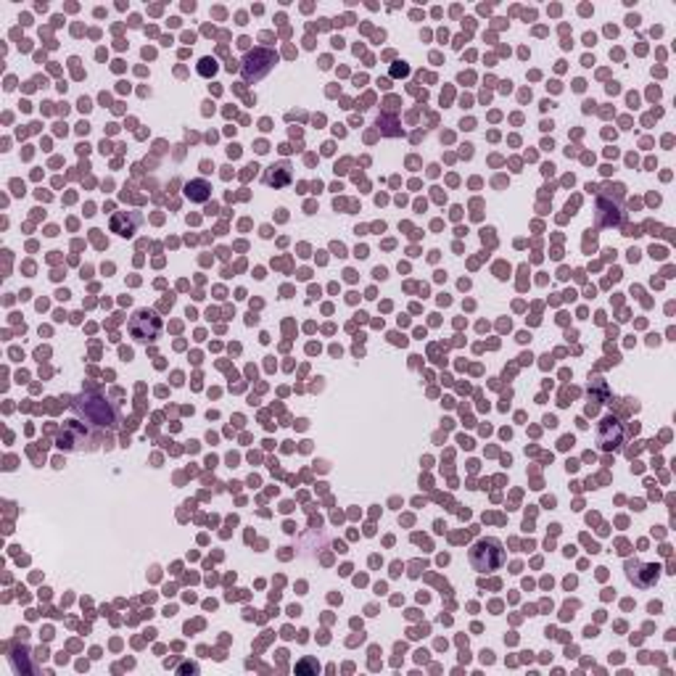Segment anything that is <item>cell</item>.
<instances>
[{
    "mask_svg": "<svg viewBox=\"0 0 676 676\" xmlns=\"http://www.w3.org/2000/svg\"><path fill=\"white\" fill-rule=\"evenodd\" d=\"M74 409L85 418V420L95 423V425H101V428H114L116 423H119V415H116V409L103 399V396L98 394H82L74 399Z\"/></svg>",
    "mask_w": 676,
    "mask_h": 676,
    "instance_id": "1",
    "label": "cell"
},
{
    "mask_svg": "<svg viewBox=\"0 0 676 676\" xmlns=\"http://www.w3.org/2000/svg\"><path fill=\"white\" fill-rule=\"evenodd\" d=\"M272 64H275V56H272L269 51L249 53V58H246V64H243V79H246V82H251V79L265 77Z\"/></svg>",
    "mask_w": 676,
    "mask_h": 676,
    "instance_id": "4",
    "label": "cell"
},
{
    "mask_svg": "<svg viewBox=\"0 0 676 676\" xmlns=\"http://www.w3.org/2000/svg\"><path fill=\"white\" fill-rule=\"evenodd\" d=\"M185 196L191 201H196V204H204V201H209V196H212V185L206 180H191L185 185Z\"/></svg>",
    "mask_w": 676,
    "mask_h": 676,
    "instance_id": "6",
    "label": "cell"
},
{
    "mask_svg": "<svg viewBox=\"0 0 676 676\" xmlns=\"http://www.w3.org/2000/svg\"><path fill=\"white\" fill-rule=\"evenodd\" d=\"M505 560V549L499 539H478L471 547V565L475 571H497Z\"/></svg>",
    "mask_w": 676,
    "mask_h": 676,
    "instance_id": "2",
    "label": "cell"
},
{
    "mask_svg": "<svg viewBox=\"0 0 676 676\" xmlns=\"http://www.w3.org/2000/svg\"><path fill=\"white\" fill-rule=\"evenodd\" d=\"M629 579H631L637 587H650L652 581L658 579V565H637V571L629 565Z\"/></svg>",
    "mask_w": 676,
    "mask_h": 676,
    "instance_id": "5",
    "label": "cell"
},
{
    "mask_svg": "<svg viewBox=\"0 0 676 676\" xmlns=\"http://www.w3.org/2000/svg\"><path fill=\"white\" fill-rule=\"evenodd\" d=\"M214 69H217V66H214V61H212V58H204V61H201V66H198V72H201L204 77L214 74Z\"/></svg>",
    "mask_w": 676,
    "mask_h": 676,
    "instance_id": "8",
    "label": "cell"
},
{
    "mask_svg": "<svg viewBox=\"0 0 676 676\" xmlns=\"http://www.w3.org/2000/svg\"><path fill=\"white\" fill-rule=\"evenodd\" d=\"M141 225V217L138 214H116L114 219H111V230L114 233H119V235H132L135 233V228Z\"/></svg>",
    "mask_w": 676,
    "mask_h": 676,
    "instance_id": "7",
    "label": "cell"
},
{
    "mask_svg": "<svg viewBox=\"0 0 676 676\" xmlns=\"http://www.w3.org/2000/svg\"><path fill=\"white\" fill-rule=\"evenodd\" d=\"M127 331H129V336L138 338V341H153V338L162 333V320L156 317L153 312H148V309H138V312L129 317Z\"/></svg>",
    "mask_w": 676,
    "mask_h": 676,
    "instance_id": "3",
    "label": "cell"
}]
</instances>
